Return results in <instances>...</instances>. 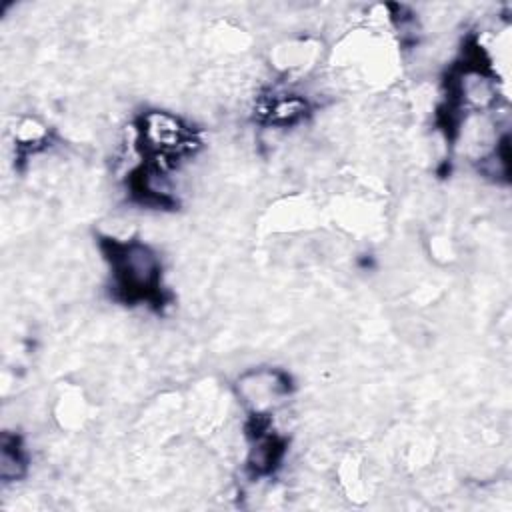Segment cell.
Returning a JSON list of instances; mask_svg holds the SVG:
<instances>
[{
    "instance_id": "2",
    "label": "cell",
    "mask_w": 512,
    "mask_h": 512,
    "mask_svg": "<svg viewBox=\"0 0 512 512\" xmlns=\"http://www.w3.org/2000/svg\"><path fill=\"white\" fill-rule=\"evenodd\" d=\"M140 140L144 150L156 160H170L194 148L192 132L168 112H148L140 122Z\"/></svg>"
},
{
    "instance_id": "1",
    "label": "cell",
    "mask_w": 512,
    "mask_h": 512,
    "mask_svg": "<svg viewBox=\"0 0 512 512\" xmlns=\"http://www.w3.org/2000/svg\"><path fill=\"white\" fill-rule=\"evenodd\" d=\"M108 258L112 262L118 288H122L126 296L142 298L156 288L158 260L148 246L138 242H130V244L112 242V250Z\"/></svg>"
}]
</instances>
